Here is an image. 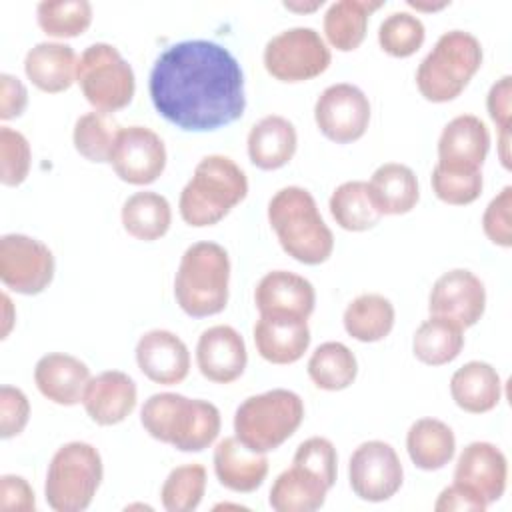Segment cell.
I'll use <instances>...</instances> for the list:
<instances>
[{
  "label": "cell",
  "instance_id": "1",
  "mask_svg": "<svg viewBox=\"0 0 512 512\" xmlns=\"http://www.w3.org/2000/svg\"><path fill=\"white\" fill-rule=\"evenodd\" d=\"M156 112L186 132H212L236 122L246 108L244 74L234 54L212 40L168 46L150 70Z\"/></svg>",
  "mask_w": 512,
  "mask_h": 512
},
{
  "label": "cell",
  "instance_id": "2",
  "mask_svg": "<svg viewBox=\"0 0 512 512\" xmlns=\"http://www.w3.org/2000/svg\"><path fill=\"white\" fill-rule=\"evenodd\" d=\"M144 430L180 452H202L220 432V410L202 398H186L176 392L152 394L142 410Z\"/></svg>",
  "mask_w": 512,
  "mask_h": 512
},
{
  "label": "cell",
  "instance_id": "3",
  "mask_svg": "<svg viewBox=\"0 0 512 512\" xmlns=\"http://www.w3.org/2000/svg\"><path fill=\"white\" fill-rule=\"evenodd\" d=\"M268 222L282 250L294 260L316 266L334 250L332 230L320 216L314 196L302 186L280 188L268 202Z\"/></svg>",
  "mask_w": 512,
  "mask_h": 512
},
{
  "label": "cell",
  "instance_id": "4",
  "mask_svg": "<svg viewBox=\"0 0 512 512\" xmlns=\"http://www.w3.org/2000/svg\"><path fill=\"white\" fill-rule=\"evenodd\" d=\"M248 194L244 170L224 154L204 156L180 192L178 210L186 224L202 228L218 224Z\"/></svg>",
  "mask_w": 512,
  "mask_h": 512
},
{
  "label": "cell",
  "instance_id": "5",
  "mask_svg": "<svg viewBox=\"0 0 512 512\" xmlns=\"http://www.w3.org/2000/svg\"><path fill=\"white\" fill-rule=\"evenodd\" d=\"M230 258L216 242H194L180 258L174 276L178 306L192 318L220 314L228 304Z\"/></svg>",
  "mask_w": 512,
  "mask_h": 512
},
{
  "label": "cell",
  "instance_id": "6",
  "mask_svg": "<svg viewBox=\"0 0 512 512\" xmlns=\"http://www.w3.org/2000/svg\"><path fill=\"white\" fill-rule=\"evenodd\" d=\"M304 402L286 388L248 396L234 412V434L252 452L280 448L302 424Z\"/></svg>",
  "mask_w": 512,
  "mask_h": 512
},
{
  "label": "cell",
  "instance_id": "7",
  "mask_svg": "<svg viewBox=\"0 0 512 512\" xmlns=\"http://www.w3.org/2000/svg\"><path fill=\"white\" fill-rule=\"evenodd\" d=\"M482 66L480 40L464 30L444 32L416 70V86L430 102H448L462 94Z\"/></svg>",
  "mask_w": 512,
  "mask_h": 512
},
{
  "label": "cell",
  "instance_id": "8",
  "mask_svg": "<svg viewBox=\"0 0 512 512\" xmlns=\"http://www.w3.org/2000/svg\"><path fill=\"white\" fill-rule=\"evenodd\" d=\"M104 476L102 456L88 442H68L60 446L46 472L44 496L56 512H80L86 510Z\"/></svg>",
  "mask_w": 512,
  "mask_h": 512
},
{
  "label": "cell",
  "instance_id": "9",
  "mask_svg": "<svg viewBox=\"0 0 512 512\" xmlns=\"http://www.w3.org/2000/svg\"><path fill=\"white\" fill-rule=\"evenodd\" d=\"M76 82L88 104L108 114L126 108L136 90L132 66L116 46L106 42L90 44L80 54Z\"/></svg>",
  "mask_w": 512,
  "mask_h": 512
},
{
  "label": "cell",
  "instance_id": "10",
  "mask_svg": "<svg viewBox=\"0 0 512 512\" xmlns=\"http://www.w3.org/2000/svg\"><path fill=\"white\" fill-rule=\"evenodd\" d=\"M332 54L320 32L294 26L272 36L264 48V68L280 82H306L330 66Z\"/></svg>",
  "mask_w": 512,
  "mask_h": 512
},
{
  "label": "cell",
  "instance_id": "11",
  "mask_svg": "<svg viewBox=\"0 0 512 512\" xmlns=\"http://www.w3.org/2000/svg\"><path fill=\"white\" fill-rule=\"evenodd\" d=\"M54 278V256L50 248L26 234H4L0 238V280L18 294H40Z\"/></svg>",
  "mask_w": 512,
  "mask_h": 512
},
{
  "label": "cell",
  "instance_id": "12",
  "mask_svg": "<svg viewBox=\"0 0 512 512\" xmlns=\"http://www.w3.org/2000/svg\"><path fill=\"white\" fill-rule=\"evenodd\" d=\"M348 480L352 492L368 502L392 498L404 480V468L396 450L382 440L362 442L350 456Z\"/></svg>",
  "mask_w": 512,
  "mask_h": 512
},
{
  "label": "cell",
  "instance_id": "13",
  "mask_svg": "<svg viewBox=\"0 0 512 512\" xmlns=\"http://www.w3.org/2000/svg\"><path fill=\"white\" fill-rule=\"evenodd\" d=\"M318 130L336 144H350L364 136L370 124L368 96L354 84L340 82L322 90L314 104Z\"/></svg>",
  "mask_w": 512,
  "mask_h": 512
},
{
  "label": "cell",
  "instance_id": "14",
  "mask_svg": "<svg viewBox=\"0 0 512 512\" xmlns=\"http://www.w3.org/2000/svg\"><path fill=\"white\" fill-rule=\"evenodd\" d=\"M110 164L122 182L146 186L160 178L166 168V146L146 126L120 128Z\"/></svg>",
  "mask_w": 512,
  "mask_h": 512
},
{
  "label": "cell",
  "instance_id": "15",
  "mask_svg": "<svg viewBox=\"0 0 512 512\" xmlns=\"http://www.w3.org/2000/svg\"><path fill=\"white\" fill-rule=\"evenodd\" d=\"M484 308L486 288L482 280L466 268L448 270L432 284L428 296L430 316L448 318L464 330L482 318Z\"/></svg>",
  "mask_w": 512,
  "mask_h": 512
},
{
  "label": "cell",
  "instance_id": "16",
  "mask_svg": "<svg viewBox=\"0 0 512 512\" xmlns=\"http://www.w3.org/2000/svg\"><path fill=\"white\" fill-rule=\"evenodd\" d=\"M248 362L244 338L226 324L204 330L196 344V364L200 374L216 384H230L242 376Z\"/></svg>",
  "mask_w": 512,
  "mask_h": 512
},
{
  "label": "cell",
  "instance_id": "17",
  "mask_svg": "<svg viewBox=\"0 0 512 512\" xmlns=\"http://www.w3.org/2000/svg\"><path fill=\"white\" fill-rule=\"evenodd\" d=\"M254 302L260 316H292L308 320L314 312L316 292L304 276L288 270H272L256 284Z\"/></svg>",
  "mask_w": 512,
  "mask_h": 512
},
{
  "label": "cell",
  "instance_id": "18",
  "mask_svg": "<svg viewBox=\"0 0 512 512\" xmlns=\"http://www.w3.org/2000/svg\"><path fill=\"white\" fill-rule=\"evenodd\" d=\"M140 372L156 384H180L190 372L188 346L170 330H148L136 344Z\"/></svg>",
  "mask_w": 512,
  "mask_h": 512
},
{
  "label": "cell",
  "instance_id": "19",
  "mask_svg": "<svg viewBox=\"0 0 512 512\" xmlns=\"http://www.w3.org/2000/svg\"><path fill=\"white\" fill-rule=\"evenodd\" d=\"M508 480V464L502 450L490 442H470L458 456L454 482H460L486 500L496 502Z\"/></svg>",
  "mask_w": 512,
  "mask_h": 512
},
{
  "label": "cell",
  "instance_id": "20",
  "mask_svg": "<svg viewBox=\"0 0 512 512\" xmlns=\"http://www.w3.org/2000/svg\"><path fill=\"white\" fill-rule=\"evenodd\" d=\"M136 400V382L120 370H106L90 378L82 396L86 414L100 426L124 422L136 408Z\"/></svg>",
  "mask_w": 512,
  "mask_h": 512
},
{
  "label": "cell",
  "instance_id": "21",
  "mask_svg": "<svg viewBox=\"0 0 512 512\" xmlns=\"http://www.w3.org/2000/svg\"><path fill=\"white\" fill-rule=\"evenodd\" d=\"M490 150V132L474 114L452 118L438 138V164L458 170H480Z\"/></svg>",
  "mask_w": 512,
  "mask_h": 512
},
{
  "label": "cell",
  "instance_id": "22",
  "mask_svg": "<svg viewBox=\"0 0 512 512\" xmlns=\"http://www.w3.org/2000/svg\"><path fill=\"white\" fill-rule=\"evenodd\" d=\"M34 382L40 394L50 402L74 406L82 402L90 382V368L72 354L50 352L36 362Z\"/></svg>",
  "mask_w": 512,
  "mask_h": 512
},
{
  "label": "cell",
  "instance_id": "23",
  "mask_svg": "<svg viewBox=\"0 0 512 512\" xmlns=\"http://www.w3.org/2000/svg\"><path fill=\"white\" fill-rule=\"evenodd\" d=\"M258 354L270 364H294L310 346V328L302 318L260 316L254 324Z\"/></svg>",
  "mask_w": 512,
  "mask_h": 512
},
{
  "label": "cell",
  "instance_id": "24",
  "mask_svg": "<svg viewBox=\"0 0 512 512\" xmlns=\"http://www.w3.org/2000/svg\"><path fill=\"white\" fill-rule=\"evenodd\" d=\"M214 472L218 482L232 492H254L268 476V458L248 450L236 436L220 440L214 448Z\"/></svg>",
  "mask_w": 512,
  "mask_h": 512
},
{
  "label": "cell",
  "instance_id": "25",
  "mask_svg": "<svg viewBox=\"0 0 512 512\" xmlns=\"http://www.w3.org/2000/svg\"><path fill=\"white\" fill-rule=\"evenodd\" d=\"M248 158L260 170H278L286 166L298 146L294 124L278 114L260 118L248 132Z\"/></svg>",
  "mask_w": 512,
  "mask_h": 512
},
{
  "label": "cell",
  "instance_id": "26",
  "mask_svg": "<svg viewBox=\"0 0 512 512\" xmlns=\"http://www.w3.org/2000/svg\"><path fill=\"white\" fill-rule=\"evenodd\" d=\"M78 56L64 42H40L28 50L24 72L28 80L42 92L58 94L76 82Z\"/></svg>",
  "mask_w": 512,
  "mask_h": 512
},
{
  "label": "cell",
  "instance_id": "27",
  "mask_svg": "<svg viewBox=\"0 0 512 512\" xmlns=\"http://www.w3.org/2000/svg\"><path fill=\"white\" fill-rule=\"evenodd\" d=\"M450 394L456 406L464 412L484 414L500 402L502 380L492 364L472 360L452 374Z\"/></svg>",
  "mask_w": 512,
  "mask_h": 512
},
{
  "label": "cell",
  "instance_id": "28",
  "mask_svg": "<svg viewBox=\"0 0 512 512\" xmlns=\"http://www.w3.org/2000/svg\"><path fill=\"white\" fill-rule=\"evenodd\" d=\"M368 192L380 214H406L420 198L416 174L400 162L378 166L368 182Z\"/></svg>",
  "mask_w": 512,
  "mask_h": 512
},
{
  "label": "cell",
  "instance_id": "29",
  "mask_svg": "<svg viewBox=\"0 0 512 512\" xmlns=\"http://www.w3.org/2000/svg\"><path fill=\"white\" fill-rule=\"evenodd\" d=\"M330 486L314 472L292 464L270 488V506L276 512H314L322 508Z\"/></svg>",
  "mask_w": 512,
  "mask_h": 512
},
{
  "label": "cell",
  "instance_id": "30",
  "mask_svg": "<svg viewBox=\"0 0 512 512\" xmlns=\"http://www.w3.org/2000/svg\"><path fill=\"white\" fill-rule=\"evenodd\" d=\"M406 450L416 468L432 472L444 468L452 460L456 438L446 422L438 418H420L408 428Z\"/></svg>",
  "mask_w": 512,
  "mask_h": 512
},
{
  "label": "cell",
  "instance_id": "31",
  "mask_svg": "<svg viewBox=\"0 0 512 512\" xmlns=\"http://www.w3.org/2000/svg\"><path fill=\"white\" fill-rule=\"evenodd\" d=\"M382 0H338L324 14V34L332 48L340 52L356 50L368 30V18L378 10Z\"/></svg>",
  "mask_w": 512,
  "mask_h": 512
},
{
  "label": "cell",
  "instance_id": "32",
  "mask_svg": "<svg viewBox=\"0 0 512 512\" xmlns=\"http://www.w3.org/2000/svg\"><path fill=\"white\" fill-rule=\"evenodd\" d=\"M394 304L376 292L356 296L344 310L346 332L358 342H378L394 328Z\"/></svg>",
  "mask_w": 512,
  "mask_h": 512
},
{
  "label": "cell",
  "instance_id": "33",
  "mask_svg": "<svg viewBox=\"0 0 512 512\" xmlns=\"http://www.w3.org/2000/svg\"><path fill=\"white\" fill-rule=\"evenodd\" d=\"M170 224V202L158 192H136L122 206V226L136 240H158L168 232Z\"/></svg>",
  "mask_w": 512,
  "mask_h": 512
},
{
  "label": "cell",
  "instance_id": "34",
  "mask_svg": "<svg viewBox=\"0 0 512 512\" xmlns=\"http://www.w3.org/2000/svg\"><path fill=\"white\" fill-rule=\"evenodd\" d=\"M464 348V334L458 324L448 318L430 316L424 320L412 338L414 356L428 366H442L458 358Z\"/></svg>",
  "mask_w": 512,
  "mask_h": 512
},
{
  "label": "cell",
  "instance_id": "35",
  "mask_svg": "<svg viewBox=\"0 0 512 512\" xmlns=\"http://www.w3.org/2000/svg\"><path fill=\"white\" fill-rule=\"evenodd\" d=\"M328 208L336 224L348 232L370 230L382 218L370 198L368 182L362 180H348L340 184L332 192Z\"/></svg>",
  "mask_w": 512,
  "mask_h": 512
},
{
  "label": "cell",
  "instance_id": "36",
  "mask_svg": "<svg viewBox=\"0 0 512 512\" xmlns=\"http://www.w3.org/2000/svg\"><path fill=\"white\" fill-rule=\"evenodd\" d=\"M358 374V362L354 352L342 342L320 344L308 360L310 380L328 392L348 388Z\"/></svg>",
  "mask_w": 512,
  "mask_h": 512
},
{
  "label": "cell",
  "instance_id": "37",
  "mask_svg": "<svg viewBox=\"0 0 512 512\" xmlns=\"http://www.w3.org/2000/svg\"><path fill=\"white\" fill-rule=\"evenodd\" d=\"M118 132L120 126L112 114L100 110L86 112L74 124V148L90 162H110Z\"/></svg>",
  "mask_w": 512,
  "mask_h": 512
},
{
  "label": "cell",
  "instance_id": "38",
  "mask_svg": "<svg viewBox=\"0 0 512 512\" xmlns=\"http://www.w3.org/2000/svg\"><path fill=\"white\" fill-rule=\"evenodd\" d=\"M36 20L52 38H74L92 24V4L88 0H42L36 6Z\"/></svg>",
  "mask_w": 512,
  "mask_h": 512
},
{
  "label": "cell",
  "instance_id": "39",
  "mask_svg": "<svg viewBox=\"0 0 512 512\" xmlns=\"http://www.w3.org/2000/svg\"><path fill=\"white\" fill-rule=\"evenodd\" d=\"M206 492V468L198 462L182 464L166 476L160 498L168 512H192L200 506Z\"/></svg>",
  "mask_w": 512,
  "mask_h": 512
},
{
  "label": "cell",
  "instance_id": "40",
  "mask_svg": "<svg viewBox=\"0 0 512 512\" xmlns=\"http://www.w3.org/2000/svg\"><path fill=\"white\" fill-rule=\"evenodd\" d=\"M426 38V28L422 20L410 12L388 14L378 28L380 48L394 58L412 56Z\"/></svg>",
  "mask_w": 512,
  "mask_h": 512
},
{
  "label": "cell",
  "instance_id": "41",
  "mask_svg": "<svg viewBox=\"0 0 512 512\" xmlns=\"http://www.w3.org/2000/svg\"><path fill=\"white\" fill-rule=\"evenodd\" d=\"M482 172L480 170H458L436 164L432 170L434 194L452 206L472 204L482 194Z\"/></svg>",
  "mask_w": 512,
  "mask_h": 512
},
{
  "label": "cell",
  "instance_id": "42",
  "mask_svg": "<svg viewBox=\"0 0 512 512\" xmlns=\"http://www.w3.org/2000/svg\"><path fill=\"white\" fill-rule=\"evenodd\" d=\"M30 144L26 136L10 126H0V182L18 186L30 172Z\"/></svg>",
  "mask_w": 512,
  "mask_h": 512
},
{
  "label": "cell",
  "instance_id": "43",
  "mask_svg": "<svg viewBox=\"0 0 512 512\" xmlns=\"http://www.w3.org/2000/svg\"><path fill=\"white\" fill-rule=\"evenodd\" d=\"M292 464H298L316 476H320L330 488L336 482V472H338V456L336 448L328 438L322 436H312L304 442L298 444L294 452Z\"/></svg>",
  "mask_w": 512,
  "mask_h": 512
},
{
  "label": "cell",
  "instance_id": "44",
  "mask_svg": "<svg viewBox=\"0 0 512 512\" xmlns=\"http://www.w3.org/2000/svg\"><path fill=\"white\" fill-rule=\"evenodd\" d=\"M512 188L504 186L498 196L490 200L482 214V230L490 242L510 248L512 246Z\"/></svg>",
  "mask_w": 512,
  "mask_h": 512
},
{
  "label": "cell",
  "instance_id": "45",
  "mask_svg": "<svg viewBox=\"0 0 512 512\" xmlns=\"http://www.w3.org/2000/svg\"><path fill=\"white\" fill-rule=\"evenodd\" d=\"M30 418V402L26 394L16 388L4 384L0 388V436L4 440L18 436Z\"/></svg>",
  "mask_w": 512,
  "mask_h": 512
},
{
  "label": "cell",
  "instance_id": "46",
  "mask_svg": "<svg viewBox=\"0 0 512 512\" xmlns=\"http://www.w3.org/2000/svg\"><path fill=\"white\" fill-rule=\"evenodd\" d=\"M34 490L26 478L4 474L0 478V512H34Z\"/></svg>",
  "mask_w": 512,
  "mask_h": 512
},
{
  "label": "cell",
  "instance_id": "47",
  "mask_svg": "<svg viewBox=\"0 0 512 512\" xmlns=\"http://www.w3.org/2000/svg\"><path fill=\"white\" fill-rule=\"evenodd\" d=\"M486 500L478 496L468 486L454 482L448 488H444L434 504L436 512H482L486 510Z\"/></svg>",
  "mask_w": 512,
  "mask_h": 512
},
{
  "label": "cell",
  "instance_id": "48",
  "mask_svg": "<svg viewBox=\"0 0 512 512\" xmlns=\"http://www.w3.org/2000/svg\"><path fill=\"white\" fill-rule=\"evenodd\" d=\"M486 108L498 130H510L512 118V78L506 74L490 86Z\"/></svg>",
  "mask_w": 512,
  "mask_h": 512
},
{
  "label": "cell",
  "instance_id": "49",
  "mask_svg": "<svg viewBox=\"0 0 512 512\" xmlns=\"http://www.w3.org/2000/svg\"><path fill=\"white\" fill-rule=\"evenodd\" d=\"M28 104V90L18 76L8 72L0 74V118L12 120L18 118Z\"/></svg>",
  "mask_w": 512,
  "mask_h": 512
},
{
  "label": "cell",
  "instance_id": "50",
  "mask_svg": "<svg viewBox=\"0 0 512 512\" xmlns=\"http://www.w3.org/2000/svg\"><path fill=\"white\" fill-rule=\"evenodd\" d=\"M2 306H4V322H2V338L8 336L12 324H14V316H12V302L8 298V294H2Z\"/></svg>",
  "mask_w": 512,
  "mask_h": 512
},
{
  "label": "cell",
  "instance_id": "51",
  "mask_svg": "<svg viewBox=\"0 0 512 512\" xmlns=\"http://www.w3.org/2000/svg\"><path fill=\"white\" fill-rule=\"evenodd\" d=\"M320 6H322V0H314V2H284V8L294 10V12H314Z\"/></svg>",
  "mask_w": 512,
  "mask_h": 512
},
{
  "label": "cell",
  "instance_id": "52",
  "mask_svg": "<svg viewBox=\"0 0 512 512\" xmlns=\"http://www.w3.org/2000/svg\"><path fill=\"white\" fill-rule=\"evenodd\" d=\"M508 140H510V130H500V160L504 168H510V156H508Z\"/></svg>",
  "mask_w": 512,
  "mask_h": 512
},
{
  "label": "cell",
  "instance_id": "53",
  "mask_svg": "<svg viewBox=\"0 0 512 512\" xmlns=\"http://www.w3.org/2000/svg\"><path fill=\"white\" fill-rule=\"evenodd\" d=\"M410 8L416 10H424V12H434V10H442L448 6V2H420V0H408Z\"/></svg>",
  "mask_w": 512,
  "mask_h": 512
}]
</instances>
